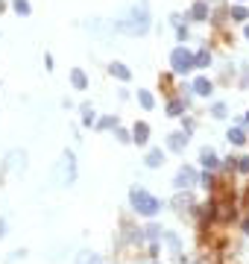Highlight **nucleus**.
<instances>
[{
	"label": "nucleus",
	"instance_id": "20e7f679",
	"mask_svg": "<svg viewBox=\"0 0 249 264\" xmlns=\"http://www.w3.org/2000/svg\"><path fill=\"white\" fill-rule=\"evenodd\" d=\"M73 179H76V159H73V153L68 150V153L62 156V182L71 185Z\"/></svg>",
	"mask_w": 249,
	"mask_h": 264
},
{
	"label": "nucleus",
	"instance_id": "393cba45",
	"mask_svg": "<svg viewBox=\"0 0 249 264\" xmlns=\"http://www.w3.org/2000/svg\"><path fill=\"white\" fill-rule=\"evenodd\" d=\"M237 165H240V170H246V173H249V159H243V162H237Z\"/></svg>",
	"mask_w": 249,
	"mask_h": 264
},
{
	"label": "nucleus",
	"instance_id": "cd10ccee",
	"mask_svg": "<svg viewBox=\"0 0 249 264\" xmlns=\"http://www.w3.org/2000/svg\"><path fill=\"white\" fill-rule=\"evenodd\" d=\"M246 123H249V115H246Z\"/></svg>",
	"mask_w": 249,
	"mask_h": 264
},
{
	"label": "nucleus",
	"instance_id": "0eeeda50",
	"mask_svg": "<svg viewBox=\"0 0 249 264\" xmlns=\"http://www.w3.org/2000/svg\"><path fill=\"white\" fill-rule=\"evenodd\" d=\"M193 91H197L200 97H208L214 91L211 80H208V76H197V80H193Z\"/></svg>",
	"mask_w": 249,
	"mask_h": 264
},
{
	"label": "nucleus",
	"instance_id": "f8f14e48",
	"mask_svg": "<svg viewBox=\"0 0 249 264\" xmlns=\"http://www.w3.org/2000/svg\"><path fill=\"white\" fill-rule=\"evenodd\" d=\"M202 165H205V170H211V168H217V153L214 150H202Z\"/></svg>",
	"mask_w": 249,
	"mask_h": 264
},
{
	"label": "nucleus",
	"instance_id": "6ab92c4d",
	"mask_svg": "<svg viewBox=\"0 0 249 264\" xmlns=\"http://www.w3.org/2000/svg\"><path fill=\"white\" fill-rule=\"evenodd\" d=\"M211 62V56H208V50H202V53H197V59H193V65H200V68H205Z\"/></svg>",
	"mask_w": 249,
	"mask_h": 264
},
{
	"label": "nucleus",
	"instance_id": "7ed1b4c3",
	"mask_svg": "<svg viewBox=\"0 0 249 264\" xmlns=\"http://www.w3.org/2000/svg\"><path fill=\"white\" fill-rule=\"evenodd\" d=\"M170 65H173V71L176 73H188V71L197 68V65H193V56H190L185 47H176L173 53H170Z\"/></svg>",
	"mask_w": 249,
	"mask_h": 264
},
{
	"label": "nucleus",
	"instance_id": "a878e982",
	"mask_svg": "<svg viewBox=\"0 0 249 264\" xmlns=\"http://www.w3.org/2000/svg\"><path fill=\"white\" fill-rule=\"evenodd\" d=\"M3 235H6V220L0 217V238H3Z\"/></svg>",
	"mask_w": 249,
	"mask_h": 264
},
{
	"label": "nucleus",
	"instance_id": "423d86ee",
	"mask_svg": "<svg viewBox=\"0 0 249 264\" xmlns=\"http://www.w3.org/2000/svg\"><path fill=\"white\" fill-rule=\"evenodd\" d=\"M185 144H188V135H185V132H173V135L167 138V147H170L173 153H182Z\"/></svg>",
	"mask_w": 249,
	"mask_h": 264
},
{
	"label": "nucleus",
	"instance_id": "1a4fd4ad",
	"mask_svg": "<svg viewBox=\"0 0 249 264\" xmlns=\"http://www.w3.org/2000/svg\"><path fill=\"white\" fill-rule=\"evenodd\" d=\"M108 71L115 73L118 80H123V83H126V80H129V76H132V71H129V68H126V65H120V62H112V65H108Z\"/></svg>",
	"mask_w": 249,
	"mask_h": 264
},
{
	"label": "nucleus",
	"instance_id": "ddd939ff",
	"mask_svg": "<svg viewBox=\"0 0 249 264\" xmlns=\"http://www.w3.org/2000/svg\"><path fill=\"white\" fill-rule=\"evenodd\" d=\"M73 264H100V258H97L94 252L85 250V252H79V255H76V261H73Z\"/></svg>",
	"mask_w": 249,
	"mask_h": 264
},
{
	"label": "nucleus",
	"instance_id": "a211bd4d",
	"mask_svg": "<svg viewBox=\"0 0 249 264\" xmlns=\"http://www.w3.org/2000/svg\"><path fill=\"white\" fill-rule=\"evenodd\" d=\"M232 18H237V21H246V18H249V9H246V6H235V9H232Z\"/></svg>",
	"mask_w": 249,
	"mask_h": 264
},
{
	"label": "nucleus",
	"instance_id": "39448f33",
	"mask_svg": "<svg viewBox=\"0 0 249 264\" xmlns=\"http://www.w3.org/2000/svg\"><path fill=\"white\" fill-rule=\"evenodd\" d=\"M197 185V170L193 168H182L176 173V188L179 191H188V188H193Z\"/></svg>",
	"mask_w": 249,
	"mask_h": 264
},
{
	"label": "nucleus",
	"instance_id": "dca6fc26",
	"mask_svg": "<svg viewBox=\"0 0 249 264\" xmlns=\"http://www.w3.org/2000/svg\"><path fill=\"white\" fill-rule=\"evenodd\" d=\"M190 15H193V18H197V21H202V18H205V15H208V6H205V3H197V6H193V9H190Z\"/></svg>",
	"mask_w": 249,
	"mask_h": 264
},
{
	"label": "nucleus",
	"instance_id": "412c9836",
	"mask_svg": "<svg viewBox=\"0 0 249 264\" xmlns=\"http://www.w3.org/2000/svg\"><path fill=\"white\" fill-rule=\"evenodd\" d=\"M82 123H85V126H91V123H94V112H91L88 106H82Z\"/></svg>",
	"mask_w": 249,
	"mask_h": 264
},
{
	"label": "nucleus",
	"instance_id": "9b49d317",
	"mask_svg": "<svg viewBox=\"0 0 249 264\" xmlns=\"http://www.w3.org/2000/svg\"><path fill=\"white\" fill-rule=\"evenodd\" d=\"M71 83H73V88H88V76H85L82 71H71Z\"/></svg>",
	"mask_w": 249,
	"mask_h": 264
},
{
	"label": "nucleus",
	"instance_id": "4be33fe9",
	"mask_svg": "<svg viewBox=\"0 0 249 264\" xmlns=\"http://www.w3.org/2000/svg\"><path fill=\"white\" fill-rule=\"evenodd\" d=\"M97 126H100V129H112V126H118V120H115L112 115H108V118H103L100 123H97Z\"/></svg>",
	"mask_w": 249,
	"mask_h": 264
},
{
	"label": "nucleus",
	"instance_id": "aec40b11",
	"mask_svg": "<svg viewBox=\"0 0 249 264\" xmlns=\"http://www.w3.org/2000/svg\"><path fill=\"white\" fill-rule=\"evenodd\" d=\"M182 109H185V103H179V100H173V103L167 106V115H182Z\"/></svg>",
	"mask_w": 249,
	"mask_h": 264
},
{
	"label": "nucleus",
	"instance_id": "9d476101",
	"mask_svg": "<svg viewBox=\"0 0 249 264\" xmlns=\"http://www.w3.org/2000/svg\"><path fill=\"white\" fill-rule=\"evenodd\" d=\"M161 162H164V153H161V150H150V153H147V168H161Z\"/></svg>",
	"mask_w": 249,
	"mask_h": 264
},
{
	"label": "nucleus",
	"instance_id": "f3484780",
	"mask_svg": "<svg viewBox=\"0 0 249 264\" xmlns=\"http://www.w3.org/2000/svg\"><path fill=\"white\" fill-rule=\"evenodd\" d=\"M12 9L18 15H30V3L26 0H12Z\"/></svg>",
	"mask_w": 249,
	"mask_h": 264
},
{
	"label": "nucleus",
	"instance_id": "2eb2a0df",
	"mask_svg": "<svg viewBox=\"0 0 249 264\" xmlns=\"http://www.w3.org/2000/svg\"><path fill=\"white\" fill-rule=\"evenodd\" d=\"M138 103H141L144 109H153L155 106V100H153V94H150V91H138Z\"/></svg>",
	"mask_w": 249,
	"mask_h": 264
},
{
	"label": "nucleus",
	"instance_id": "b1692460",
	"mask_svg": "<svg viewBox=\"0 0 249 264\" xmlns=\"http://www.w3.org/2000/svg\"><path fill=\"white\" fill-rule=\"evenodd\" d=\"M118 138L123 141V144H129V132H123V129H118Z\"/></svg>",
	"mask_w": 249,
	"mask_h": 264
},
{
	"label": "nucleus",
	"instance_id": "4468645a",
	"mask_svg": "<svg viewBox=\"0 0 249 264\" xmlns=\"http://www.w3.org/2000/svg\"><path fill=\"white\" fill-rule=\"evenodd\" d=\"M229 141H232V144H246V135H243V129H229Z\"/></svg>",
	"mask_w": 249,
	"mask_h": 264
},
{
	"label": "nucleus",
	"instance_id": "f03ea898",
	"mask_svg": "<svg viewBox=\"0 0 249 264\" xmlns=\"http://www.w3.org/2000/svg\"><path fill=\"white\" fill-rule=\"evenodd\" d=\"M129 203H132V208H135L138 215H144V217L158 215V208H161V203H158L147 188H132V191H129Z\"/></svg>",
	"mask_w": 249,
	"mask_h": 264
},
{
	"label": "nucleus",
	"instance_id": "bb28decb",
	"mask_svg": "<svg viewBox=\"0 0 249 264\" xmlns=\"http://www.w3.org/2000/svg\"><path fill=\"white\" fill-rule=\"evenodd\" d=\"M246 38H249V27H246Z\"/></svg>",
	"mask_w": 249,
	"mask_h": 264
},
{
	"label": "nucleus",
	"instance_id": "5701e85b",
	"mask_svg": "<svg viewBox=\"0 0 249 264\" xmlns=\"http://www.w3.org/2000/svg\"><path fill=\"white\" fill-rule=\"evenodd\" d=\"M211 112H214V118H223V115H226V106H223V103H217Z\"/></svg>",
	"mask_w": 249,
	"mask_h": 264
},
{
	"label": "nucleus",
	"instance_id": "6e6552de",
	"mask_svg": "<svg viewBox=\"0 0 249 264\" xmlns=\"http://www.w3.org/2000/svg\"><path fill=\"white\" fill-rule=\"evenodd\" d=\"M132 138H135V144H147V138H150V126H147V123H135Z\"/></svg>",
	"mask_w": 249,
	"mask_h": 264
},
{
	"label": "nucleus",
	"instance_id": "f257e3e1",
	"mask_svg": "<svg viewBox=\"0 0 249 264\" xmlns=\"http://www.w3.org/2000/svg\"><path fill=\"white\" fill-rule=\"evenodd\" d=\"M115 30L123 33V36H147V30H150V6H147V0H138L126 18L115 21Z\"/></svg>",
	"mask_w": 249,
	"mask_h": 264
}]
</instances>
